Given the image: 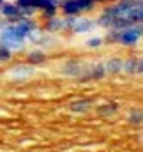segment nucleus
Returning a JSON list of instances; mask_svg holds the SVG:
<instances>
[{
  "instance_id": "f257e3e1",
  "label": "nucleus",
  "mask_w": 143,
  "mask_h": 152,
  "mask_svg": "<svg viewBox=\"0 0 143 152\" xmlns=\"http://www.w3.org/2000/svg\"><path fill=\"white\" fill-rule=\"evenodd\" d=\"M118 18L129 20L131 25H142L143 23V0H117L113 4H106V7L97 14L96 27L109 28L111 23Z\"/></svg>"
},
{
  "instance_id": "f03ea898",
  "label": "nucleus",
  "mask_w": 143,
  "mask_h": 152,
  "mask_svg": "<svg viewBox=\"0 0 143 152\" xmlns=\"http://www.w3.org/2000/svg\"><path fill=\"white\" fill-rule=\"evenodd\" d=\"M96 28V21L88 16H62V30L64 34H90Z\"/></svg>"
},
{
  "instance_id": "7ed1b4c3",
  "label": "nucleus",
  "mask_w": 143,
  "mask_h": 152,
  "mask_svg": "<svg viewBox=\"0 0 143 152\" xmlns=\"http://www.w3.org/2000/svg\"><path fill=\"white\" fill-rule=\"evenodd\" d=\"M97 4L92 0H58V12L62 16H83L94 12Z\"/></svg>"
},
{
  "instance_id": "20e7f679",
  "label": "nucleus",
  "mask_w": 143,
  "mask_h": 152,
  "mask_svg": "<svg viewBox=\"0 0 143 152\" xmlns=\"http://www.w3.org/2000/svg\"><path fill=\"white\" fill-rule=\"evenodd\" d=\"M142 36H143V25H133V27L122 28V30H118V42L117 44L133 48L142 41Z\"/></svg>"
},
{
  "instance_id": "39448f33",
  "label": "nucleus",
  "mask_w": 143,
  "mask_h": 152,
  "mask_svg": "<svg viewBox=\"0 0 143 152\" xmlns=\"http://www.w3.org/2000/svg\"><path fill=\"white\" fill-rule=\"evenodd\" d=\"M20 9H32L34 12H41L48 7L58 5V0H14Z\"/></svg>"
},
{
  "instance_id": "423d86ee",
  "label": "nucleus",
  "mask_w": 143,
  "mask_h": 152,
  "mask_svg": "<svg viewBox=\"0 0 143 152\" xmlns=\"http://www.w3.org/2000/svg\"><path fill=\"white\" fill-rule=\"evenodd\" d=\"M0 18L5 20V21H9V23H12V21L21 20L23 14H21L20 7H18L14 2H4V4L0 5Z\"/></svg>"
},
{
  "instance_id": "0eeeda50",
  "label": "nucleus",
  "mask_w": 143,
  "mask_h": 152,
  "mask_svg": "<svg viewBox=\"0 0 143 152\" xmlns=\"http://www.w3.org/2000/svg\"><path fill=\"white\" fill-rule=\"evenodd\" d=\"M106 76V71L103 67V64H94L90 67H85V73L81 75L80 80H87V81H99Z\"/></svg>"
},
{
  "instance_id": "6e6552de",
  "label": "nucleus",
  "mask_w": 143,
  "mask_h": 152,
  "mask_svg": "<svg viewBox=\"0 0 143 152\" xmlns=\"http://www.w3.org/2000/svg\"><path fill=\"white\" fill-rule=\"evenodd\" d=\"M122 71L127 75H142L143 71V62L140 57H129L122 60Z\"/></svg>"
},
{
  "instance_id": "1a4fd4ad",
  "label": "nucleus",
  "mask_w": 143,
  "mask_h": 152,
  "mask_svg": "<svg viewBox=\"0 0 143 152\" xmlns=\"http://www.w3.org/2000/svg\"><path fill=\"white\" fill-rule=\"evenodd\" d=\"M62 73L66 76H72V78H81V75L85 73V66L80 60H67L62 67Z\"/></svg>"
},
{
  "instance_id": "9d476101",
  "label": "nucleus",
  "mask_w": 143,
  "mask_h": 152,
  "mask_svg": "<svg viewBox=\"0 0 143 152\" xmlns=\"http://www.w3.org/2000/svg\"><path fill=\"white\" fill-rule=\"evenodd\" d=\"M46 34H57L62 30V16H53V18H48L44 20V25L41 27Z\"/></svg>"
},
{
  "instance_id": "9b49d317",
  "label": "nucleus",
  "mask_w": 143,
  "mask_h": 152,
  "mask_svg": "<svg viewBox=\"0 0 143 152\" xmlns=\"http://www.w3.org/2000/svg\"><path fill=\"white\" fill-rule=\"evenodd\" d=\"M46 60H48V55H46L41 48H36V50L28 51V55H27V62H28L30 66H41V64H44Z\"/></svg>"
},
{
  "instance_id": "f8f14e48",
  "label": "nucleus",
  "mask_w": 143,
  "mask_h": 152,
  "mask_svg": "<svg viewBox=\"0 0 143 152\" xmlns=\"http://www.w3.org/2000/svg\"><path fill=\"white\" fill-rule=\"evenodd\" d=\"M103 67H104L106 75H118L122 71V58L111 57V58H108L106 62L103 64Z\"/></svg>"
},
{
  "instance_id": "ddd939ff",
  "label": "nucleus",
  "mask_w": 143,
  "mask_h": 152,
  "mask_svg": "<svg viewBox=\"0 0 143 152\" xmlns=\"http://www.w3.org/2000/svg\"><path fill=\"white\" fill-rule=\"evenodd\" d=\"M90 106H92L90 99H80V101H74V103L71 104V110H72V112H78V113H81V112H87Z\"/></svg>"
},
{
  "instance_id": "4468645a",
  "label": "nucleus",
  "mask_w": 143,
  "mask_h": 152,
  "mask_svg": "<svg viewBox=\"0 0 143 152\" xmlns=\"http://www.w3.org/2000/svg\"><path fill=\"white\" fill-rule=\"evenodd\" d=\"M32 73H34V69H32V67H28V66H21V64L11 71V75L16 76V78H27V76H30Z\"/></svg>"
},
{
  "instance_id": "2eb2a0df",
  "label": "nucleus",
  "mask_w": 143,
  "mask_h": 152,
  "mask_svg": "<svg viewBox=\"0 0 143 152\" xmlns=\"http://www.w3.org/2000/svg\"><path fill=\"white\" fill-rule=\"evenodd\" d=\"M12 60V51L7 50L5 46H0V64H7Z\"/></svg>"
},
{
  "instance_id": "dca6fc26",
  "label": "nucleus",
  "mask_w": 143,
  "mask_h": 152,
  "mask_svg": "<svg viewBox=\"0 0 143 152\" xmlns=\"http://www.w3.org/2000/svg\"><path fill=\"white\" fill-rule=\"evenodd\" d=\"M117 108H118V106H117L115 103H108V104L99 106V110H97V112H99L101 115H113L115 112H117Z\"/></svg>"
},
{
  "instance_id": "f3484780",
  "label": "nucleus",
  "mask_w": 143,
  "mask_h": 152,
  "mask_svg": "<svg viewBox=\"0 0 143 152\" xmlns=\"http://www.w3.org/2000/svg\"><path fill=\"white\" fill-rule=\"evenodd\" d=\"M88 48H101L103 44H104V41H103V37L101 36H92V37L87 39V42H85Z\"/></svg>"
},
{
  "instance_id": "a211bd4d",
  "label": "nucleus",
  "mask_w": 143,
  "mask_h": 152,
  "mask_svg": "<svg viewBox=\"0 0 143 152\" xmlns=\"http://www.w3.org/2000/svg\"><path fill=\"white\" fill-rule=\"evenodd\" d=\"M57 14H58V5H55V7H48V9L41 11V18H42V20L53 18V16H57Z\"/></svg>"
},
{
  "instance_id": "6ab92c4d",
  "label": "nucleus",
  "mask_w": 143,
  "mask_h": 152,
  "mask_svg": "<svg viewBox=\"0 0 143 152\" xmlns=\"http://www.w3.org/2000/svg\"><path fill=\"white\" fill-rule=\"evenodd\" d=\"M129 120H131L133 124H140V122H142V112H140V110H133V112L129 113Z\"/></svg>"
},
{
  "instance_id": "aec40b11",
  "label": "nucleus",
  "mask_w": 143,
  "mask_h": 152,
  "mask_svg": "<svg viewBox=\"0 0 143 152\" xmlns=\"http://www.w3.org/2000/svg\"><path fill=\"white\" fill-rule=\"evenodd\" d=\"M94 4H108V0H92Z\"/></svg>"
},
{
  "instance_id": "412c9836",
  "label": "nucleus",
  "mask_w": 143,
  "mask_h": 152,
  "mask_svg": "<svg viewBox=\"0 0 143 152\" xmlns=\"http://www.w3.org/2000/svg\"><path fill=\"white\" fill-rule=\"evenodd\" d=\"M113 2H117V0H108V4H113Z\"/></svg>"
}]
</instances>
